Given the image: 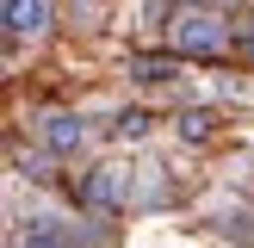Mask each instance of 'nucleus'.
Here are the masks:
<instances>
[{
    "label": "nucleus",
    "mask_w": 254,
    "mask_h": 248,
    "mask_svg": "<svg viewBox=\"0 0 254 248\" xmlns=\"http://www.w3.org/2000/svg\"><path fill=\"white\" fill-rule=\"evenodd\" d=\"M168 44L180 50V56H217L223 50V25L211 19L205 6H180L168 19Z\"/></svg>",
    "instance_id": "obj_1"
},
{
    "label": "nucleus",
    "mask_w": 254,
    "mask_h": 248,
    "mask_svg": "<svg viewBox=\"0 0 254 248\" xmlns=\"http://www.w3.org/2000/svg\"><path fill=\"white\" fill-rule=\"evenodd\" d=\"M81 192H87V205L112 211V205H124V198H130V180H124V168H93Z\"/></svg>",
    "instance_id": "obj_2"
},
{
    "label": "nucleus",
    "mask_w": 254,
    "mask_h": 248,
    "mask_svg": "<svg viewBox=\"0 0 254 248\" xmlns=\"http://www.w3.org/2000/svg\"><path fill=\"white\" fill-rule=\"evenodd\" d=\"M44 143H50V155H74L87 143V124L74 112H56V118H44Z\"/></svg>",
    "instance_id": "obj_3"
},
{
    "label": "nucleus",
    "mask_w": 254,
    "mask_h": 248,
    "mask_svg": "<svg viewBox=\"0 0 254 248\" xmlns=\"http://www.w3.org/2000/svg\"><path fill=\"white\" fill-rule=\"evenodd\" d=\"M50 25V0H6V37H37Z\"/></svg>",
    "instance_id": "obj_4"
},
{
    "label": "nucleus",
    "mask_w": 254,
    "mask_h": 248,
    "mask_svg": "<svg viewBox=\"0 0 254 248\" xmlns=\"http://www.w3.org/2000/svg\"><path fill=\"white\" fill-rule=\"evenodd\" d=\"M19 248H74V242L62 236L56 217H31V223H25V236H19Z\"/></svg>",
    "instance_id": "obj_5"
},
{
    "label": "nucleus",
    "mask_w": 254,
    "mask_h": 248,
    "mask_svg": "<svg viewBox=\"0 0 254 248\" xmlns=\"http://www.w3.org/2000/svg\"><path fill=\"white\" fill-rule=\"evenodd\" d=\"M211 130H217V112H180V136L186 143H205Z\"/></svg>",
    "instance_id": "obj_6"
},
{
    "label": "nucleus",
    "mask_w": 254,
    "mask_h": 248,
    "mask_svg": "<svg viewBox=\"0 0 254 248\" xmlns=\"http://www.w3.org/2000/svg\"><path fill=\"white\" fill-rule=\"evenodd\" d=\"M130 74H143V81H168L174 62H130Z\"/></svg>",
    "instance_id": "obj_7"
},
{
    "label": "nucleus",
    "mask_w": 254,
    "mask_h": 248,
    "mask_svg": "<svg viewBox=\"0 0 254 248\" xmlns=\"http://www.w3.org/2000/svg\"><path fill=\"white\" fill-rule=\"evenodd\" d=\"M143 130H149L143 112H124V118H118V136H124V143H130V136H143Z\"/></svg>",
    "instance_id": "obj_8"
},
{
    "label": "nucleus",
    "mask_w": 254,
    "mask_h": 248,
    "mask_svg": "<svg viewBox=\"0 0 254 248\" xmlns=\"http://www.w3.org/2000/svg\"><path fill=\"white\" fill-rule=\"evenodd\" d=\"M242 50H248V62H254V19H242Z\"/></svg>",
    "instance_id": "obj_9"
},
{
    "label": "nucleus",
    "mask_w": 254,
    "mask_h": 248,
    "mask_svg": "<svg viewBox=\"0 0 254 248\" xmlns=\"http://www.w3.org/2000/svg\"><path fill=\"white\" fill-rule=\"evenodd\" d=\"M192 6H205V0H192Z\"/></svg>",
    "instance_id": "obj_10"
}]
</instances>
